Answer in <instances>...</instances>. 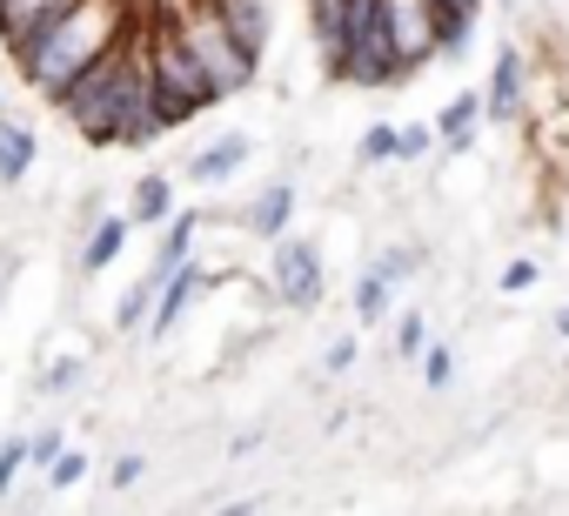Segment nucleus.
<instances>
[{"instance_id": "f257e3e1", "label": "nucleus", "mask_w": 569, "mask_h": 516, "mask_svg": "<svg viewBox=\"0 0 569 516\" xmlns=\"http://www.w3.org/2000/svg\"><path fill=\"white\" fill-rule=\"evenodd\" d=\"M54 108L88 148H148L154 135H168L154 115V81H148V21H128V34L108 54H94L54 95Z\"/></svg>"}, {"instance_id": "f03ea898", "label": "nucleus", "mask_w": 569, "mask_h": 516, "mask_svg": "<svg viewBox=\"0 0 569 516\" xmlns=\"http://www.w3.org/2000/svg\"><path fill=\"white\" fill-rule=\"evenodd\" d=\"M128 0H68V8H54L21 48H8L14 54V68H21V81L41 95V101H54L94 54H108L121 34H128Z\"/></svg>"}, {"instance_id": "7ed1b4c3", "label": "nucleus", "mask_w": 569, "mask_h": 516, "mask_svg": "<svg viewBox=\"0 0 569 516\" xmlns=\"http://www.w3.org/2000/svg\"><path fill=\"white\" fill-rule=\"evenodd\" d=\"M148 81H154L161 128H188L194 115L214 108V88H208L201 61L188 54V41L174 34V21H148Z\"/></svg>"}, {"instance_id": "20e7f679", "label": "nucleus", "mask_w": 569, "mask_h": 516, "mask_svg": "<svg viewBox=\"0 0 569 516\" xmlns=\"http://www.w3.org/2000/svg\"><path fill=\"white\" fill-rule=\"evenodd\" d=\"M174 34H181V41H188V54L201 61V75H208L214 101H228V95H248V88H254L261 54H248V48L234 41V28L214 14V0H194V8L174 21Z\"/></svg>"}, {"instance_id": "39448f33", "label": "nucleus", "mask_w": 569, "mask_h": 516, "mask_svg": "<svg viewBox=\"0 0 569 516\" xmlns=\"http://www.w3.org/2000/svg\"><path fill=\"white\" fill-rule=\"evenodd\" d=\"M261 289L281 302V309H322L329 296V262H322V248L302 241V235H274L268 241V269H261Z\"/></svg>"}, {"instance_id": "423d86ee", "label": "nucleus", "mask_w": 569, "mask_h": 516, "mask_svg": "<svg viewBox=\"0 0 569 516\" xmlns=\"http://www.w3.org/2000/svg\"><path fill=\"white\" fill-rule=\"evenodd\" d=\"M522 95H529V61H522V48H496L489 88H482V121H522Z\"/></svg>"}, {"instance_id": "0eeeda50", "label": "nucleus", "mask_w": 569, "mask_h": 516, "mask_svg": "<svg viewBox=\"0 0 569 516\" xmlns=\"http://www.w3.org/2000/svg\"><path fill=\"white\" fill-rule=\"evenodd\" d=\"M429 128H436V148H442V155H476V141H482V88L449 95Z\"/></svg>"}, {"instance_id": "6e6552de", "label": "nucleus", "mask_w": 569, "mask_h": 516, "mask_svg": "<svg viewBox=\"0 0 569 516\" xmlns=\"http://www.w3.org/2000/svg\"><path fill=\"white\" fill-rule=\"evenodd\" d=\"M289 221H296V181L289 175H274L241 215H234V228L241 235H254V241H274V235H289Z\"/></svg>"}, {"instance_id": "1a4fd4ad", "label": "nucleus", "mask_w": 569, "mask_h": 516, "mask_svg": "<svg viewBox=\"0 0 569 516\" xmlns=\"http://www.w3.org/2000/svg\"><path fill=\"white\" fill-rule=\"evenodd\" d=\"M248 155H254V141L234 128V135H214L208 148H194L188 161H181V181H194V188H214V181H228V175H241L248 168Z\"/></svg>"}, {"instance_id": "9d476101", "label": "nucleus", "mask_w": 569, "mask_h": 516, "mask_svg": "<svg viewBox=\"0 0 569 516\" xmlns=\"http://www.w3.org/2000/svg\"><path fill=\"white\" fill-rule=\"evenodd\" d=\"M214 14L234 28V41L248 54L268 61V41H274V21H281V0H214Z\"/></svg>"}, {"instance_id": "9b49d317", "label": "nucleus", "mask_w": 569, "mask_h": 516, "mask_svg": "<svg viewBox=\"0 0 569 516\" xmlns=\"http://www.w3.org/2000/svg\"><path fill=\"white\" fill-rule=\"evenodd\" d=\"M128 235H134V221H128V215H101V221L88 228V241H81V276H108V269L121 262Z\"/></svg>"}, {"instance_id": "f8f14e48", "label": "nucleus", "mask_w": 569, "mask_h": 516, "mask_svg": "<svg viewBox=\"0 0 569 516\" xmlns=\"http://www.w3.org/2000/svg\"><path fill=\"white\" fill-rule=\"evenodd\" d=\"M168 215H174V175L148 168V175L128 188V221H134V228H161Z\"/></svg>"}, {"instance_id": "ddd939ff", "label": "nucleus", "mask_w": 569, "mask_h": 516, "mask_svg": "<svg viewBox=\"0 0 569 516\" xmlns=\"http://www.w3.org/2000/svg\"><path fill=\"white\" fill-rule=\"evenodd\" d=\"M34 175V128L21 115H0V188H21Z\"/></svg>"}, {"instance_id": "4468645a", "label": "nucleus", "mask_w": 569, "mask_h": 516, "mask_svg": "<svg viewBox=\"0 0 569 516\" xmlns=\"http://www.w3.org/2000/svg\"><path fill=\"white\" fill-rule=\"evenodd\" d=\"M201 228H208V215L174 201V215L161 221V255H154V269H174V262H188V255H194V241H201Z\"/></svg>"}, {"instance_id": "2eb2a0df", "label": "nucleus", "mask_w": 569, "mask_h": 516, "mask_svg": "<svg viewBox=\"0 0 569 516\" xmlns=\"http://www.w3.org/2000/svg\"><path fill=\"white\" fill-rule=\"evenodd\" d=\"M309 34L322 48V68L349 48V0H309Z\"/></svg>"}, {"instance_id": "dca6fc26", "label": "nucleus", "mask_w": 569, "mask_h": 516, "mask_svg": "<svg viewBox=\"0 0 569 516\" xmlns=\"http://www.w3.org/2000/svg\"><path fill=\"white\" fill-rule=\"evenodd\" d=\"M54 8H68V0H0V41H8V48H21Z\"/></svg>"}, {"instance_id": "f3484780", "label": "nucleus", "mask_w": 569, "mask_h": 516, "mask_svg": "<svg viewBox=\"0 0 569 516\" xmlns=\"http://www.w3.org/2000/svg\"><path fill=\"white\" fill-rule=\"evenodd\" d=\"M482 14H462V8H436V54L442 61H462L469 54V34H476Z\"/></svg>"}, {"instance_id": "a211bd4d", "label": "nucleus", "mask_w": 569, "mask_h": 516, "mask_svg": "<svg viewBox=\"0 0 569 516\" xmlns=\"http://www.w3.org/2000/svg\"><path fill=\"white\" fill-rule=\"evenodd\" d=\"M161 276H168V269H148V276H141V282H134V289L121 296V309H114V329H121V336H134V329L148 322V309H154V289H161Z\"/></svg>"}, {"instance_id": "6ab92c4d", "label": "nucleus", "mask_w": 569, "mask_h": 516, "mask_svg": "<svg viewBox=\"0 0 569 516\" xmlns=\"http://www.w3.org/2000/svg\"><path fill=\"white\" fill-rule=\"evenodd\" d=\"M389 296H396V289H389L376 269H362V276H356V322H362V329H382V316H389Z\"/></svg>"}, {"instance_id": "aec40b11", "label": "nucleus", "mask_w": 569, "mask_h": 516, "mask_svg": "<svg viewBox=\"0 0 569 516\" xmlns=\"http://www.w3.org/2000/svg\"><path fill=\"white\" fill-rule=\"evenodd\" d=\"M369 269H376V276L396 289V282H409V276L422 269V248H409V241H389V248H376V255H369Z\"/></svg>"}, {"instance_id": "412c9836", "label": "nucleus", "mask_w": 569, "mask_h": 516, "mask_svg": "<svg viewBox=\"0 0 569 516\" xmlns=\"http://www.w3.org/2000/svg\"><path fill=\"white\" fill-rule=\"evenodd\" d=\"M356 161H362V168L396 161V121H369V128H362V141H356Z\"/></svg>"}, {"instance_id": "4be33fe9", "label": "nucleus", "mask_w": 569, "mask_h": 516, "mask_svg": "<svg viewBox=\"0 0 569 516\" xmlns=\"http://www.w3.org/2000/svg\"><path fill=\"white\" fill-rule=\"evenodd\" d=\"M416 369H422V383H429V389H449V383H456V349L429 336V343H422V356H416Z\"/></svg>"}, {"instance_id": "5701e85b", "label": "nucleus", "mask_w": 569, "mask_h": 516, "mask_svg": "<svg viewBox=\"0 0 569 516\" xmlns=\"http://www.w3.org/2000/svg\"><path fill=\"white\" fill-rule=\"evenodd\" d=\"M88 469H94V463H88V449H81V443H61V456L48 463V489L61 496V489H74V483H81Z\"/></svg>"}, {"instance_id": "b1692460", "label": "nucleus", "mask_w": 569, "mask_h": 516, "mask_svg": "<svg viewBox=\"0 0 569 516\" xmlns=\"http://www.w3.org/2000/svg\"><path fill=\"white\" fill-rule=\"evenodd\" d=\"M536 282H542V262H536V255H516V262H502V276H496L502 296H529Z\"/></svg>"}, {"instance_id": "393cba45", "label": "nucleus", "mask_w": 569, "mask_h": 516, "mask_svg": "<svg viewBox=\"0 0 569 516\" xmlns=\"http://www.w3.org/2000/svg\"><path fill=\"white\" fill-rule=\"evenodd\" d=\"M429 155H436V128H429V121L396 128V161H429Z\"/></svg>"}, {"instance_id": "a878e982", "label": "nucleus", "mask_w": 569, "mask_h": 516, "mask_svg": "<svg viewBox=\"0 0 569 516\" xmlns=\"http://www.w3.org/2000/svg\"><path fill=\"white\" fill-rule=\"evenodd\" d=\"M422 343H429V316H422V309H402V316H396V356H409V363H416V356H422Z\"/></svg>"}, {"instance_id": "bb28decb", "label": "nucleus", "mask_w": 569, "mask_h": 516, "mask_svg": "<svg viewBox=\"0 0 569 516\" xmlns=\"http://www.w3.org/2000/svg\"><path fill=\"white\" fill-rule=\"evenodd\" d=\"M21 469H28V436H8V443H0V503L14 496Z\"/></svg>"}, {"instance_id": "cd10ccee", "label": "nucleus", "mask_w": 569, "mask_h": 516, "mask_svg": "<svg viewBox=\"0 0 569 516\" xmlns=\"http://www.w3.org/2000/svg\"><path fill=\"white\" fill-rule=\"evenodd\" d=\"M61 443H68V429H61V423H41V429L28 436V463H41V469H48V463L61 456Z\"/></svg>"}, {"instance_id": "c85d7f7f", "label": "nucleus", "mask_w": 569, "mask_h": 516, "mask_svg": "<svg viewBox=\"0 0 569 516\" xmlns=\"http://www.w3.org/2000/svg\"><path fill=\"white\" fill-rule=\"evenodd\" d=\"M141 476H148V456H141V449H128V456L108 463V489H134Z\"/></svg>"}, {"instance_id": "c756f323", "label": "nucleus", "mask_w": 569, "mask_h": 516, "mask_svg": "<svg viewBox=\"0 0 569 516\" xmlns=\"http://www.w3.org/2000/svg\"><path fill=\"white\" fill-rule=\"evenodd\" d=\"M41 389H48V396L81 389V363H68V356H61V363H48V369H41Z\"/></svg>"}, {"instance_id": "7c9ffc66", "label": "nucleus", "mask_w": 569, "mask_h": 516, "mask_svg": "<svg viewBox=\"0 0 569 516\" xmlns=\"http://www.w3.org/2000/svg\"><path fill=\"white\" fill-rule=\"evenodd\" d=\"M322 369H329V376H342V369H356V336H336V343L322 349Z\"/></svg>"}, {"instance_id": "2f4dec72", "label": "nucleus", "mask_w": 569, "mask_h": 516, "mask_svg": "<svg viewBox=\"0 0 569 516\" xmlns=\"http://www.w3.org/2000/svg\"><path fill=\"white\" fill-rule=\"evenodd\" d=\"M549 329H556V336H562V343H569V302H562V309H556V316H549Z\"/></svg>"}, {"instance_id": "473e14b6", "label": "nucleus", "mask_w": 569, "mask_h": 516, "mask_svg": "<svg viewBox=\"0 0 569 516\" xmlns=\"http://www.w3.org/2000/svg\"><path fill=\"white\" fill-rule=\"evenodd\" d=\"M8 282H14V255H0V296H8Z\"/></svg>"}, {"instance_id": "72a5a7b5", "label": "nucleus", "mask_w": 569, "mask_h": 516, "mask_svg": "<svg viewBox=\"0 0 569 516\" xmlns=\"http://www.w3.org/2000/svg\"><path fill=\"white\" fill-rule=\"evenodd\" d=\"M436 8H462V14H482V0H436Z\"/></svg>"}]
</instances>
